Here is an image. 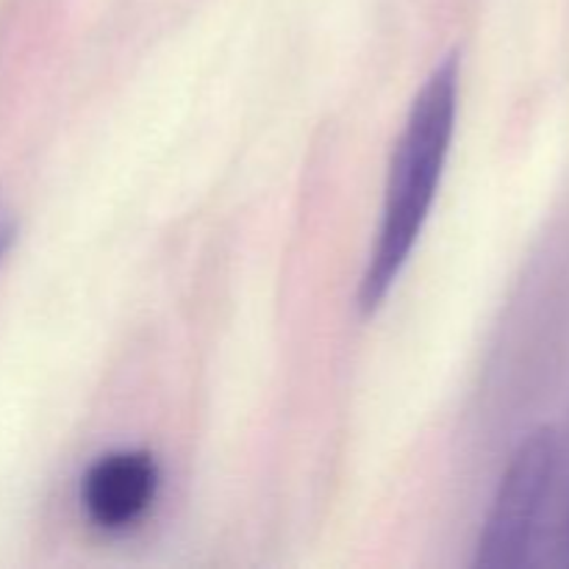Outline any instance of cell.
Returning a JSON list of instances; mask_svg holds the SVG:
<instances>
[{"mask_svg": "<svg viewBox=\"0 0 569 569\" xmlns=\"http://www.w3.org/2000/svg\"><path fill=\"white\" fill-rule=\"evenodd\" d=\"M459 111V61L445 59L411 103L389 161L381 226L361 278V309L376 311L403 272L442 183Z\"/></svg>", "mask_w": 569, "mask_h": 569, "instance_id": "obj_1", "label": "cell"}, {"mask_svg": "<svg viewBox=\"0 0 569 569\" xmlns=\"http://www.w3.org/2000/svg\"><path fill=\"white\" fill-rule=\"evenodd\" d=\"M11 239H14V220H11L9 209L0 203V259H3L6 250H9Z\"/></svg>", "mask_w": 569, "mask_h": 569, "instance_id": "obj_5", "label": "cell"}, {"mask_svg": "<svg viewBox=\"0 0 569 569\" xmlns=\"http://www.w3.org/2000/svg\"><path fill=\"white\" fill-rule=\"evenodd\" d=\"M556 461H559L556 428H537L515 450L483 522L476 567L533 565L553 500Z\"/></svg>", "mask_w": 569, "mask_h": 569, "instance_id": "obj_2", "label": "cell"}, {"mask_svg": "<svg viewBox=\"0 0 569 569\" xmlns=\"http://www.w3.org/2000/svg\"><path fill=\"white\" fill-rule=\"evenodd\" d=\"M159 470L150 453L117 450L100 456L83 476L81 500L89 520L100 528H126L137 522L153 503Z\"/></svg>", "mask_w": 569, "mask_h": 569, "instance_id": "obj_3", "label": "cell"}, {"mask_svg": "<svg viewBox=\"0 0 569 569\" xmlns=\"http://www.w3.org/2000/svg\"><path fill=\"white\" fill-rule=\"evenodd\" d=\"M537 556L539 565L569 569V426L559 433V461H556L553 500H550L548 522H545Z\"/></svg>", "mask_w": 569, "mask_h": 569, "instance_id": "obj_4", "label": "cell"}]
</instances>
